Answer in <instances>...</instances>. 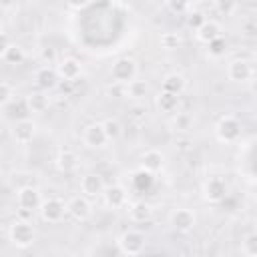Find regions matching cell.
<instances>
[{"label": "cell", "mask_w": 257, "mask_h": 257, "mask_svg": "<svg viewBox=\"0 0 257 257\" xmlns=\"http://www.w3.org/2000/svg\"><path fill=\"white\" fill-rule=\"evenodd\" d=\"M8 239L16 249H28L36 241V229L28 219H14L8 227Z\"/></svg>", "instance_id": "6da1fadb"}, {"label": "cell", "mask_w": 257, "mask_h": 257, "mask_svg": "<svg viewBox=\"0 0 257 257\" xmlns=\"http://www.w3.org/2000/svg\"><path fill=\"white\" fill-rule=\"evenodd\" d=\"M16 205H18V209H20L24 215H30V213L38 211L40 205H42L40 191H38L34 185L18 187V189H16Z\"/></svg>", "instance_id": "7a4b0ae2"}, {"label": "cell", "mask_w": 257, "mask_h": 257, "mask_svg": "<svg viewBox=\"0 0 257 257\" xmlns=\"http://www.w3.org/2000/svg\"><path fill=\"white\" fill-rule=\"evenodd\" d=\"M118 249L122 255H139L147 245V235L139 229H128L118 237Z\"/></svg>", "instance_id": "3957f363"}, {"label": "cell", "mask_w": 257, "mask_h": 257, "mask_svg": "<svg viewBox=\"0 0 257 257\" xmlns=\"http://www.w3.org/2000/svg\"><path fill=\"white\" fill-rule=\"evenodd\" d=\"M110 78L112 82H118V84H128L131 80L137 78V62L128 56H120L112 62L110 66Z\"/></svg>", "instance_id": "277c9868"}, {"label": "cell", "mask_w": 257, "mask_h": 257, "mask_svg": "<svg viewBox=\"0 0 257 257\" xmlns=\"http://www.w3.org/2000/svg\"><path fill=\"white\" fill-rule=\"evenodd\" d=\"M241 122L237 116L233 114H225L219 118L217 126H215V135L221 143H235L239 137H241Z\"/></svg>", "instance_id": "5b68a950"}, {"label": "cell", "mask_w": 257, "mask_h": 257, "mask_svg": "<svg viewBox=\"0 0 257 257\" xmlns=\"http://www.w3.org/2000/svg\"><path fill=\"white\" fill-rule=\"evenodd\" d=\"M227 195H229V185H227V181L223 177L213 175V177H209L205 181V185H203V197L209 203H213V205L223 203L227 199Z\"/></svg>", "instance_id": "8992f818"}, {"label": "cell", "mask_w": 257, "mask_h": 257, "mask_svg": "<svg viewBox=\"0 0 257 257\" xmlns=\"http://www.w3.org/2000/svg\"><path fill=\"white\" fill-rule=\"evenodd\" d=\"M38 213H40L42 221H46V223H60L64 219V215L68 213V203H64L56 197H50V199L42 201Z\"/></svg>", "instance_id": "52a82bcc"}, {"label": "cell", "mask_w": 257, "mask_h": 257, "mask_svg": "<svg viewBox=\"0 0 257 257\" xmlns=\"http://www.w3.org/2000/svg\"><path fill=\"white\" fill-rule=\"evenodd\" d=\"M82 141H84V145L90 147V149H102L110 139H108V135H106L102 122H90V124H86L84 131H82Z\"/></svg>", "instance_id": "ba28073f"}, {"label": "cell", "mask_w": 257, "mask_h": 257, "mask_svg": "<svg viewBox=\"0 0 257 257\" xmlns=\"http://www.w3.org/2000/svg\"><path fill=\"white\" fill-rule=\"evenodd\" d=\"M68 215L74 219V221H88L92 217V203H90V197L86 195H76L68 201Z\"/></svg>", "instance_id": "9c48e42d"}, {"label": "cell", "mask_w": 257, "mask_h": 257, "mask_svg": "<svg viewBox=\"0 0 257 257\" xmlns=\"http://www.w3.org/2000/svg\"><path fill=\"white\" fill-rule=\"evenodd\" d=\"M169 223H171V227H173L175 231H179V233H189V231H193V227H195V223H197V217H195V213H193L191 209L181 207V209H175V211L171 213Z\"/></svg>", "instance_id": "30bf717a"}, {"label": "cell", "mask_w": 257, "mask_h": 257, "mask_svg": "<svg viewBox=\"0 0 257 257\" xmlns=\"http://www.w3.org/2000/svg\"><path fill=\"white\" fill-rule=\"evenodd\" d=\"M56 72H58V76H60L62 80L74 82V80L80 78V74H82V64H80V60L74 58V56H64V58H60V60L56 62Z\"/></svg>", "instance_id": "8fae6325"}, {"label": "cell", "mask_w": 257, "mask_h": 257, "mask_svg": "<svg viewBox=\"0 0 257 257\" xmlns=\"http://www.w3.org/2000/svg\"><path fill=\"white\" fill-rule=\"evenodd\" d=\"M227 76H229V80L243 84V82H249V80L255 76V72H253L251 62H247V60H243V58H237V60H231V62H229V66H227Z\"/></svg>", "instance_id": "7c38bea8"}, {"label": "cell", "mask_w": 257, "mask_h": 257, "mask_svg": "<svg viewBox=\"0 0 257 257\" xmlns=\"http://www.w3.org/2000/svg\"><path fill=\"white\" fill-rule=\"evenodd\" d=\"M34 135H36V122L32 120V118H18V120H14V124H12V139L18 143V145H26V143H30L32 139H34Z\"/></svg>", "instance_id": "4fadbf2b"}, {"label": "cell", "mask_w": 257, "mask_h": 257, "mask_svg": "<svg viewBox=\"0 0 257 257\" xmlns=\"http://www.w3.org/2000/svg\"><path fill=\"white\" fill-rule=\"evenodd\" d=\"M102 199L106 203V207L110 209H122L128 205V191L122 185H108L102 193Z\"/></svg>", "instance_id": "5bb4252c"}, {"label": "cell", "mask_w": 257, "mask_h": 257, "mask_svg": "<svg viewBox=\"0 0 257 257\" xmlns=\"http://www.w3.org/2000/svg\"><path fill=\"white\" fill-rule=\"evenodd\" d=\"M104 189H106V185L98 173H86L80 179V191L86 197H100L104 193Z\"/></svg>", "instance_id": "9a60e30c"}, {"label": "cell", "mask_w": 257, "mask_h": 257, "mask_svg": "<svg viewBox=\"0 0 257 257\" xmlns=\"http://www.w3.org/2000/svg\"><path fill=\"white\" fill-rule=\"evenodd\" d=\"M58 80H60V76H58L56 68H52V66H42L34 72V84L40 90H52L58 84Z\"/></svg>", "instance_id": "2e32d148"}, {"label": "cell", "mask_w": 257, "mask_h": 257, "mask_svg": "<svg viewBox=\"0 0 257 257\" xmlns=\"http://www.w3.org/2000/svg\"><path fill=\"white\" fill-rule=\"evenodd\" d=\"M163 165H165V155L161 151H157V149H149V151H145L141 155V169L149 171L151 175L159 173L163 169Z\"/></svg>", "instance_id": "e0dca14e"}, {"label": "cell", "mask_w": 257, "mask_h": 257, "mask_svg": "<svg viewBox=\"0 0 257 257\" xmlns=\"http://www.w3.org/2000/svg\"><path fill=\"white\" fill-rule=\"evenodd\" d=\"M223 34V30H221V24L217 22V20H205L197 30H195V36H197V40L199 42H203V44H209L211 40H215V38H219Z\"/></svg>", "instance_id": "ac0fdd59"}, {"label": "cell", "mask_w": 257, "mask_h": 257, "mask_svg": "<svg viewBox=\"0 0 257 257\" xmlns=\"http://www.w3.org/2000/svg\"><path fill=\"white\" fill-rule=\"evenodd\" d=\"M26 104H28V108H30V112H34V114H42V112H46L48 110V106H50V98H48V94H46V90H32V92H28L26 94Z\"/></svg>", "instance_id": "d6986e66"}, {"label": "cell", "mask_w": 257, "mask_h": 257, "mask_svg": "<svg viewBox=\"0 0 257 257\" xmlns=\"http://www.w3.org/2000/svg\"><path fill=\"white\" fill-rule=\"evenodd\" d=\"M179 94H173V92H167V90H161L155 98V104L159 108V112L163 114H175L179 110Z\"/></svg>", "instance_id": "ffe728a7"}, {"label": "cell", "mask_w": 257, "mask_h": 257, "mask_svg": "<svg viewBox=\"0 0 257 257\" xmlns=\"http://www.w3.org/2000/svg\"><path fill=\"white\" fill-rule=\"evenodd\" d=\"M56 169L60 173H74L78 169V155L72 149H62L56 155Z\"/></svg>", "instance_id": "44dd1931"}, {"label": "cell", "mask_w": 257, "mask_h": 257, "mask_svg": "<svg viewBox=\"0 0 257 257\" xmlns=\"http://www.w3.org/2000/svg\"><path fill=\"white\" fill-rule=\"evenodd\" d=\"M151 215H153V207L147 201H135L128 205V217L135 223H145L151 219Z\"/></svg>", "instance_id": "7402d4cb"}, {"label": "cell", "mask_w": 257, "mask_h": 257, "mask_svg": "<svg viewBox=\"0 0 257 257\" xmlns=\"http://www.w3.org/2000/svg\"><path fill=\"white\" fill-rule=\"evenodd\" d=\"M185 86H187V80L179 72H171V74H167L163 78V90H167V92H173V94H179L181 96L183 90H185Z\"/></svg>", "instance_id": "603a6c76"}, {"label": "cell", "mask_w": 257, "mask_h": 257, "mask_svg": "<svg viewBox=\"0 0 257 257\" xmlns=\"http://www.w3.org/2000/svg\"><path fill=\"white\" fill-rule=\"evenodd\" d=\"M2 60L6 64H12V66L14 64H20L24 60V48L20 44H16V42L4 44V48H2Z\"/></svg>", "instance_id": "cb8c5ba5"}, {"label": "cell", "mask_w": 257, "mask_h": 257, "mask_svg": "<svg viewBox=\"0 0 257 257\" xmlns=\"http://www.w3.org/2000/svg\"><path fill=\"white\" fill-rule=\"evenodd\" d=\"M147 94H149V84H147L145 80L135 78V80H131V82L126 84V96H128V98H133V100H143Z\"/></svg>", "instance_id": "d4e9b609"}, {"label": "cell", "mask_w": 257, "mask_h": 257, "mask_svg": "<svg viewBox=\"0 0 257 257\" xmlns=\"http://www.w3.org/2000/svg\"><path fill=\"white\" fill-rule=\"evenodd\" d=\"M171 124H173V128H175L177 133H187V131H191V126H193V118H191L189 112H179V110H177V112L173 114Z\"/></svg>", "instance_id": "484cf974"}, {"label": "cell", "mask_w": 257, "mask_h": 257, "mask_svg": "<svg viewBox=\"0 0 257 257\" xmlns=\"http://www.w3.org/2000/svg\"><path fill=\"white\" fill-rule=\"evenodd\" d=\"M225 50H227V40L223 38V34L207 44V54H209L211 58H221V56L225 54Z\"/></svg>", "instance_id": "4316f807"}, {"label": "cell", "mask_w": 257, "mask_h": 257, "mask_svg": "<svg viewBox=\"0 0 257 257\" xmlns=\"http://www.w3.org/2000/svg\"><path fill=\"white\" fill-rule=\"evenodd\" d=\"M159 42H161V46L165 48V50H175V48H179L181 46V36L177 34V32H163L161 34V38H159Z\"/></svg>", "instance_id": "83f0119b"}, {"label": "cell", "mask_w": 257, "mask_h": 257, "mask_svg": "<svg viewBox=\"0 0 257 257\" xmlns=\"http://www.w3.org/2000/svg\"><path fill=\"white\" fill-rule=\"evenodd\" d=\"M102 124H104V131H106V135H108V139L110 141H116L120 135H122V124H120V120L118 118H106V120H102Z\"/></svg>", "instance_id": "f1b7e54d"}, {"label": "cell", "mask_w": 257, "mask_h": 257, "mask_svg": "<svg viewBox=\"0 0 257 257\" xmlns=\"http://www.w3.org/2000/svg\"><path fill=\"white\" fill-rule=\"evenodd\" d=\"M14 96H16L14 86H12L8 80H2V82H0V104H2V106H8V104L14 100Z\"/></svg>", "instance_id": "f546056e"}, {"label": "cell", "mask_w": 257, "mask_h": 257, "mask_svg": "<svg viewBox=\"0 0 257 257\" xmlns=\"http://www.w3.org/2000/svg\"><path fill=\"white\" fill-rule=\"evenodd\" d=\"M241 251L249 257H257V231L249 233L245 239H243V245H241Z\"/></svg>", "instance_id": "4dcf8cb0"}, {"label": "cell", "mask_w": 257, "mask_h": 257, "mask_svg": "<svg viewBox=\"0 0 257 257\" xmlns=\"http://www.w3.org/2000/svg\"><path fill=\"white\" fill-rule=\"evenodd\" d=\"M237 0H215V10L223 16H231L237 10Z\"/></svg>", "instance_id": "1f68e13d"}, {"label": "cell", "mask_w": 257, "mask_h": 257, "mask_svg": "<svg viewBox=\"0 0 257 257\" xmlns=\"http://www.w3.org/2000/svg\"><path fill=\"white\" fill-rule=\"evenodd\" d=\"M205 20H207V16H205L201 10H193V12H189V16H187V24H189L193 30H197Z\"/></svg>", "instance_id": "d6a6232c"}, {"label": "cell", "mask_w": 257, "mask_h": 257, "mask_svg": "<svg viewBox=\"0 0 257 257\" xmlns=\"http://www.w3.org/2000/svg\"><path fill=\"white\" fill-rule=\"evenodd\" d=\"M40 58L46 62V64H54V62H58V56H56V50L52 48V46H44L42 50H40Z\"/></svg>", "instance_id": "836d02e7"}, {"label": "cell", "mask_w": 257, "mask_h": 257, "mask_svg": "<svg viewBox=\"0 0 257 257\" xmlns=\"http://www.w3.org/2000/svg\"><path fill=\"white\" fill-rule=\"evenodd\" d=\"M66 4L72 10H82V8H86L90 4V0H66Z\"/></svg>", "instance_id": "e575fe53"}, {"label": "cell", "mask_w": 257, "mask_h": 257, "mask_svg": "<svg viewBox=\"0 0 257 257\" xmlns=\"http://www.w3.org/2000/svg\"><path fill=\"white\" fill-rule=\"evenodd\" d=\"M169 4H171L173 10H183L185 4H187V0H169Z\"/></svg>", "instance_id": "d590c367"}, {"label": "cell", "mask_w": 257, "mask_h": 257, "mask_svg": "<svg viewBox=\"0 0 257 257\" xmlns=\"http://www.w3.org/2000/svg\"><path fill=\"white\" fill-rule=\"evenodd\" d=\"M249 88H251V92L257 96V76H253V78L249 80Z\"/></svg>", "instance_id": "8d00e7d4"}, {"label": "cell", "mask_w": 257, "mask_h": 257, "mask_svg": "<svg viewBox=\"0 0 257 257\" xmlns=\"http://www.w3.org/2000/svg\"><path fill=\"white\" fill-rule=\"evenodd\" d=\"M98 2H102V4H110L112 0H98Z\"/></svg>", "instance_id": "74e56055"}, {"label": "cell", "mask_w": 257, "mask_h": 257, "mask_svg": "<svg viewBox=\"0 0 257 257\" xmlns=\"http://www.w3.org/2000/svg\"><path fill=\"white\" fill-rule=\"evenodd\" d=\"M255 62H257V52H255Z\"/></svg>", "instance_id": "f35d334b"}]
</instances>
